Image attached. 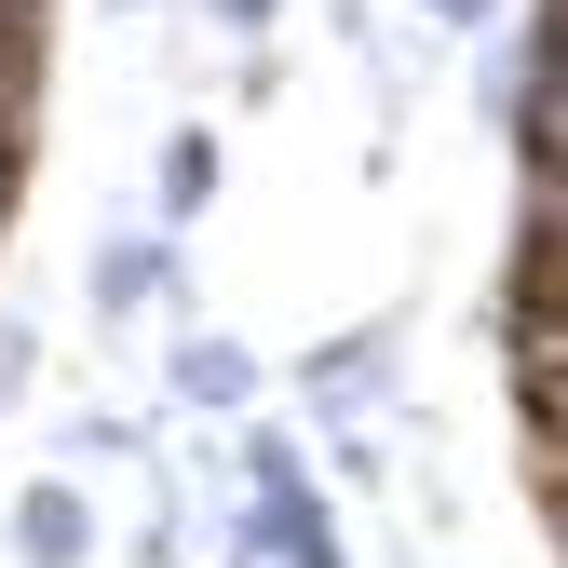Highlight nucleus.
<instances>
[{"label": "nucleus", "mask_w": 568, "mask_h": 568, "mask_svg": "<svg viewBox=\"0 0 568 568\" xmlns=\"http://www.w3.org/2000/svg\"><path fill=\"white\" fill-rule=\"evenodd\" d=\"M393 379H406V338H393V325H338V338L298 352V406L325 419V434H338V419H379Z\"/></svg>", "instance_id": "nucleus-1"}, {"label": "nucleus", "mask_w": 568, "mask_h": 568, "mask_svg": "<svg viewBox=\"0 0 568 568\" xmlns=\"http://www.w3.org/2000/svg\"><path fill=\"white\" fill-rule=\"evenodd\" d=\"M68 460H82V474H122V460H150V434H135V419H68Z\"/></svg>", "instance_id": "nucleus-8"}, {"label": "nucleus", "mask_w": 568, "mask_h": 568, "mask_svg": "<svg viewBox=\"0 0 568 568\" xmlns=\"http://www.w3.org/2000/svg\"><path fill=\"white\" fill-rule=\"evenodd\" d=\"M217 122H176L163 150H150V231H190V217H217Z\"/></svg>", "instance_id": "nucleus-5"}, {"label": "nucleus", "mask_w": 568, "mask_h": 568, "mask_svg": "<svg viewBox=\"0 0 568 568\" xmlns=\"http://www.w3.org/2000/svg\"><path fill=\"white\" fill-rule=\"evenodd\" d=\"M14 203H28V135L0 122V231H14Z\"/></svg>", "instance_id": "nucleus-11"}, {"label": "nucleus", "mask_w": 568, "mask_h": 568, "mask_svg": "<svg viewBox=\"0 0 568 568\" xmlns=\"http://www.w3.org/2000/svg\"><path fill=\"white\" fill-rule=\"evenodd\" d=\"M0 393H14V366H0Z\"/></svg>", "instance_id": "nucleus-13"}, {"label": "nucleus", "mask_w": 568, "mask_h": 568, "mask_svg": "<svg viewBox=\"0 0 568 568\" xmlns=\"http://www.w3.org/2000/svg\"><path fill=\"white\" fill-rule=\"evenodd\" d=\"M325 474L338 487H393V434H379V419H338V434H325Z\"/></svg>", "instance_id": "nucleus-7"}, {"label": "nucleus", "mask_w": 568, "mask_h": 568, "mask_svg": "<svg viewBox=\"0 0 568 568\" xmlns=\"http://www.w3.org/2000/svg\"><path fill=\"white\" fill-rule=\"evenodd\" d=\"M95 312L135 325V312H176L190 325V231H109L95 244Z\"/></svg>", "instance_id": "nucleus-2"}, {"label": "nucleus", "mask_w": 568, "mask_h": 568, "mask_svg": "<svg viewBox=\"0 0 568 568\" xmlns=\"http://www.w3.org/2000/svg\"><path fill=\"white\" fill-rule=\"evenodd\" d=\"M515 460H528V501H555V487H568V366L515 379Z\"/></svg>", "instance_id": "nucleus-6"}, {"label": "nucleus", "mask_w": 568, "mask_h": 568, "mask_svg": "<svg viewBox=\"0 0 568 568\" xmlns=\"http://www.w3.org/2000/svg\"><path fill=\"white\" fill-rule=\"evenodd\" d=\"M528 14V0H419V28H434V41H501Z\"/></svg>", "instance_id": "nucleus-9"}, {"label": "nucleus", "mask_w": 568, "mask_h": 568, "mask_svg": "<svg viewBox=\"0 0 568 568\" xmlns=\"http://www.w3.org/2000/svg\"><path fill=\"white\" fill-rule=\"evenodd\" d=\"M163 393H176V406H203V419H257L271 366H257L244 338H217V325H176V338H163Z\"/></svg>", "instance_id": "nucleus-3"}, {"label": "nucleus", "mask_w": 568, "mask_h": 568, "mask_svg": "<svg viewBox=\"0 0 568 568\" xmlns=\"http://www.w3.org/2000/svg\"><path fill=\"white\" fill-rule=\"evenodd\" d=\"M109 14H150V0H109Z\"/></svg>", "instance_id": "nucleus-12"}, {"label": "nucleus", "mask_w": 568, "mask_h": 568, "mask_svg": "<svg viewBox=\"0 0 568 568\" xmlns=\"http://www.w3.org/2000/svg\"><path fill=\"white\" fill-rule=\"evenodd\" d=\"M0 528H14V568H95V501H82L68 474L14 487V501H0Z\"/></svg>", "instance_id": "nucleus-4"}, {"label": "nucleus", "mask_w": 568, "mask_h": 568, "mask_svg": "<svg viewBox=\"0 0 568 568\" xmlns=\"http://www.w3.org/2000/svg\"><path fill=\"white\" fill-rule=\"evenodd\" d=\"M203 28H217L231 54H271V28H284V0H203Z\"/></svg>", "instance_id": "nucleus-10"}]
</instances>
